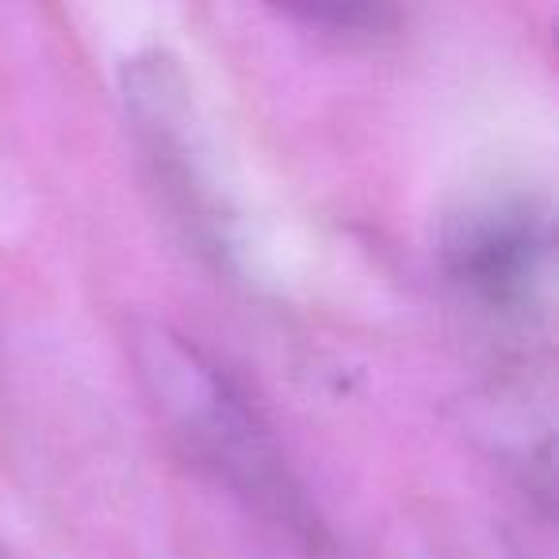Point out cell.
Returning <instances> with one entry per match:
<instances>
[{
  "mask_svg": "<svg viewBox=\"0 0 559 559\" xmlns=\"http://www.w3.org/2000/svg\"><path fill=\"white\" fill-rule=\"evenodd\" d=\"M131 357L157 421L195 472L272 525L319 536V518L264 414L200 342L162 319H139Z\"/></svg>",
  "mask_w": 559,
  "mask_h": 559,
  "instance_id": "cell-1",
  "label": "cell"
},
{
  "mask_svg": "<svg viewBox=\"0 0 559 559\" xmlns=\"http://www.w3.org/2000/svg\"><path fill=\"white\" fill-rule=\"evenodd\" d=\"M437 264L490 322L548 326L556 299V215L548 195L495 188L460 200L437 230Z\"/></svg>",
  "mask_w": 559,
  "mask_h": 559,
  "instance_id": "cell-2",
  "label": "cell"
},
{
  "mask_svg": "<svg viewBox=\"0 0 559 559\" xmlns=\"http://www.w3.org/2000/svg\"><path fill=\"white\" fill-rule=\"evenodd\" d=\"M119 85L127 119L150 165V177L165 192V203L185 223L188 238L223 261L230 249V211L207 177L192 85L180 58L165 47L139 50L119 70Z\"/></svg>",
  "mask_w": 559,
  "mask_h": 559,
  "instance_id": "cell-3",
  "label": "cell"
},
{
  "mask_svg": "<svg viewBox=\"0 0 559 559\" xmlns=\"http://www.w3.org/2000/svg\"><path fill=\"white\" fill-rule=\"evenodd\" d=\"M284 16L337 39H380L399 24V12L388 4H307V9H284Z\"/></svg>",
  "mask_w": 559,
  "mask_h": 559,
  "instance_id": "cell-4",
  "label": "cell"
},
{
  "mask_svg": "<svg viewBox=\"0 0 559 559\" xmlns=\"http://www.w3.org/2000/svg\"><path fill=\"white\" fill-rule=\"evenodd\" d=\"M0 559H12V556H9V551H4V544H0Z\"/></svg>",
  "mask_w": 559,
  "mask_h": 559,
  "instance_id": "cell-5",
  "label": "cell"
}]
</instances>
